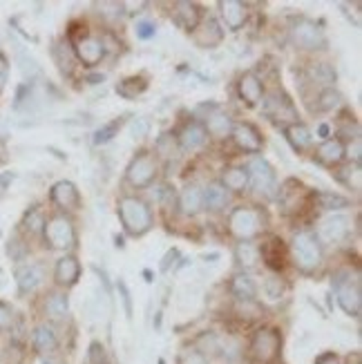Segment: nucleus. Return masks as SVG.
<instances>
[{"instance_id":"1","label":"nucleus","mask_w":362,"mask_h":364,"mask_svg":"<svg viewBox=\"0 0 362 364\" xmlns=\"http://www.w3.org/2000/svg\"><path fill=\"white\" fill-rule=\"evenodd\" d=\"M119 217L125 233L132 237L146 235L153 228V213H150L146 201H141L137 197H123L119 201Z\"/></svg>"},{"instance_id":"2","label":"nucleus","mask_w":362,"mask_h":364,"mask_svg":"<svg viewBox=\"0 0 362 364\" xmlns=\"http://www.w3.org/2000/svg\"><path fill=\"white\" fill-rule=\"evenodd\" d=\"M293 261L302 273H313L322 261V248L313 233H298L291 244Z\"/></svg>"},{"instance_id":"3","label":"nucleus","mask_w":362,"mask_h":364,"mask_svg":"<svg viewBox=\"0 0 362 364\" xmlns=\"http://www.w3.org/2000/svg\"><path fill=\"white\" fill-rule=\"evenodd\" d=\"M229 228L237 239L246 242L262 231V213L255 208H246V206L235 208L229 217Z\"/></svg>"},{"instance_id":"4","label":"nucleus","mask_w":362,"mask_h":364,"mask_svg":"<svg viewBox=\"0 0 362 364\" xmlns=\"http://www.w3.org/2000/svg\"><path fill=\"white\" fill-rule=\"evenodd\" d=\"M335 295H338L340 309L351 317H358L362 311V291L360 279L351 275H338L335 279Z\"/></svg>"},{"instance_id":"5","label":"nucleus","mask_w":362,"mask_h":364,"mask_svg":"<svg viewBox=\"0 0 362 364\" xmlns=\"http://www.w3.org/2000/svg\"><path fill=\"white\" fill-rule=\"evenodd\" d=\"M157 177V161L150 152H139L137 157L130 161L128 170H125V179L132 185V188H146L155 181Z\"/></svg>"},{"instance_id":"6","label":"nucleus","mask_w":362,"mask_h":364,"mask_svg":"<svg viewBox=\"0 0 362 364\" xmlns=\"http://www.w3.org/2000/svg\"><path fill=\"white\" fill-rule=\"evenodd\" d=\"M280 349H282V337L273 328H259L250 340V355L262 364L273 362L280 355Z\"/></svg>"},{"instance_id":"7","label":"nucleus","mask_w":362,"mask_h":364,"mask_svg":"<svg viewBox=\"0 0 362 364\" xmlns=\"http://www.w3.org/2000/svg\"><path fill=\"white\" fill-rule=\"evenodd\" d=\"M45 242L52 248H72L77 244V231H74V224L63 215L52 217L49 222H45Z\"/></svg>"},{"instance_id":"8","label":"nucleus","mask_w":362,"mask_h":364,"mask_svg":"<svg viewBox=\"0 0 362 364\" xmlns=\"http://www.w3.org/2000/svg\"><path fill=\"white\" fill-rule=\"evenodd\" d=\"M291 38H293V43L302 49H322L326 45L324 31L309 18H300V21L293 23Z\"/></svg>"},{"instance_id":"9","label":"nucleus","mask_w":362,"mask_h":364,"mask_svg":"<svg viewBox=\"0 0 362 364\" xmlns=\"http://www.w3.org/2000/svg\"><path fill=\"white\" fill-rule=\"evenodd\" d=\"M248 172V183H253V188L259 194H268L275 188V170L264 157H253L246 166Z\"/></svg>"},{"instance_id":"10","label":"nucleus","mask_w":362,"mask_h":364,"mask_svg":"<svg viewBox=\"0 0 362 364\" xmlns=\"http://www.w3.org/2000/svg\"><path fill=\"white\" fill-rule=\"evenodd\" d=\"M105 56V43L96 36H83L79 40H74V58L86 65V67H94L103 61Z\"/></svg>"},{"instance_id":"11","label":"nucleus","mask_w":362,"mask_h":364,"mask_svg":"<svg viewBox=\"0 0 362 364\" xmlns=\"http://www.w3.org/2000/svg\"><path fill=\"white\" fill-rule=\"evenodd\" d=\"M349 217L344 215H331L326 217L322 224L318 228V242H326V244H333V242H340L344 237L349 235Z\"/></svg>"},{"instance_id":"12","label":"nucleus","mask_w":362,"mask_h":364,"mask_svg":"<svg viewBox=\"0 0 362 364\" xmlns=\"http://www.w3.org/2000/svg\"><path fill=\"white\" fill-rule=\"evenodd\" d=\"M237 94L246 105L255 107L264 96V86H262V81H259V76H255L253 72L242 74L237 81Z\"/></svg>"},{"instance_id":"13","label":"nucleus","mask_w":362,"mask_h":364,"mask_svg":"<svg viewBox=\"0 0 362 364\" xmlns=\"http://www.w3.org/2000/svg\"><path fill=\"white\" fill-rule=\"evenodd\" d=\"M49 197H52V201L63 210H79L81 206V194L77 190V185H74L72 181H58L54 183L52 192H49Z\"/></svg>"},{"instance_id":"14","label":"nucleus","mask_w":362,"mask_h":364,"mask_svg":"<svg viewBox=\"0 0 362 364\" xmlns=\"http://www.w3.org/2000/svg\"><path fill=\"white\" fill-rule=\"evenodd\" d=\"M233 139L237 143V148L244 152H250V155H257L259 150H262L264 141L259 137V132L253 128L250 123H240L233 128Z\"/></svg>"},{"instance_id":"15","label":"nucleus","mask_w":362,"mask_h":364,"mask_svg":"<svg viewBox=\"0 0 362 364\" xmlns=\"http://www.w3.org/2000/svg\"><path fill=\"white\" fill-rule=\"evenodd\" d=\"M220 14H222L224 25L231 31H237L240 27H244V23H246V5L240 3V0H222Z\"/></svg>"},{"instance_id":"16","label":"nucleus","mask_w":362,"mask_h":364,"mask_svg":"<svg viewBox=\"0 0 362 364\" xmlns=\"http://www.w3.org/2000/svg\"><path fill=\"white\" fill-rule=\"evenodd\" d=\"M81 275V264L77 257H61L56 261L54 268V279L58 286H74Z\"/></svg>"},{"instance_id":"17","label":"nucleus","mask_w":362,"mask_h":364,"mask_svg":"<svg viewBox=\"0 0 362 364\" xmlns=\"http://www.w3.org/2000/svg\"><path fill=\"white\" fill-rule=\"evenodd\" d=\"M206 139H208V132H206V128H204V123L190 121L186 128L181 130V134H179V146H181L183 150L192 152V150H197V148L204 146Z\"/></svg>"},{"instance_id":"18","label":"nucleus","mask_w":362,"mask_h":364,"mask_svg":"<svg viewBox=\"0 0 362 364\" xmlns=\"http://www.w3.org/2000/svg\"><path fill=\"white\" fill-rule=\"evenodd\" d=\"M344 155H347V150H344L342 139H326L315 152L318 161H320V164H324V166H338L340 161L344 159Z\"/></svg>"},{"instance_id":"19","label":"nucleus","mask_w":362,"mask_h":364,"mask_svg":"<svg viewBox=\"0 0 362 364\" xmlns=\"http://www.w3.org/2000/svg\"><path fill=\"white\" fill-rule=\"evenodd\" d=\"M266 114L273 118V121H291V118H298L296 114V107H293L291 99L289 96H271L268 99V105H266Z\"/></svg>"},{"instance_id":"20","label":"nucleus","mask_w":362,"mask_h":364,"mask_svg":"<svg viewBox=\"0 0 362 364\" xmlns=\"http://www.w3.org/2000/svg\"><path fill=\"white\" fill-rule=\"evenodd\" d=\"M179 208L183 215H197L204 208V190L199 185H186L179 194Z\"/></svg>"},{"instance_id":"21","label":"nucleus","mask_w":362,"mask_h":364,"mask_svg":"<svg viewBox=\"0 0 362 364\" xmlns=\"http://www.w3.org/2000/svg\"><path fill=\"white\" fill-rule=\"evenodd\" d=\"M222 38H224V31L220 25H217V21H213V18L204 21L201 23V27L195 31V43L199 47H215L222 43Z\"/></svg>"},{"instance_id":"22","label":"nucleus","mask_w":362,"mask_h":364,"mask_svg":"<svg viewBox=\"0 0 362 364\" xmlns=\"http://www.w3.org/2000/svg\"><path fill=\"white\" fill-rule=\"evenodd\" d=\"M174 21L183 29H197L201 21V10L195 3H177L174 5Z\"/></svg>"},{"instance_id":"23","label":"nucleus","mask_w":362,"mask_h":364,"mask_svg":"<svg viewBox=\"0 0 362 364\" xmlns=\"http://www.w3.org/2000/svg\"><path fill=\"white\" fill-rule=\"evenodd\" d=\"M16 282H18L21 293H31L40 282H43V268L36 264L21 266L18 270H16Z\"/></svg>"},{"instance_id":"24","label":"nucleus","mask_w":362,"mask_h":364,"mask_svg":"<svg viewBox=\"0 0 362 364\" xmlns=\"http://www.w3.org/2000/svg\"><path fill=\"white\" fill-rule=\"evenodd\" d=\"M204 206L208 210H215V213L217 210H224L229 206V190H226L220 181L208 183L204 190Z\"/></svg>"},{"instance_id":"25","label":"nucleus","mask_w":362,"mask_h":364,"mask_svg":"<svg viewBox=\"0 0 362 364\" xmlns=\"http://www.w3.org/2000/svg\"><path fill=\"white\" fill-rule=\"evenodd\" d=\"M206 132L208 134H213L215 139H226V137H231L233 134V118L229 114H224V112H215V114H210L208 116V121H206Z\"/></svg>"},{"instance_id":"26","label":"nucleus","mask_w":362,"mask_h":364,"mask_svg":"<svg viewBox=\"0 0 362 364\" xmlns=\"http://www.w3.org/2000/svg\"><path fill=\"white\" fill-rule=\"evenodd\" d=\"M286 139H289V143L293 148H296L298 152L300 150H307L311 146V141H313V134H311V130L307 128L305 123H291V125H286Z\"/></svg>"},{"instance_id":"27","label":"nucleus","mask_w":362,"mask_h":364,"mask_svg":"<svg viewBox=\"0 0 362 364\" xmlns=\"http://www.w3.org/2000/svg\"><path fill=\"white\" fill-rule=\"evenodd\" d=\"M222 185L231 192H244L248 188L246 168H226L224 177H222Z\"/></svg>"},{"instance_id":"28","label":"nucleus","mask_w":362,"mask_h":364,"mask_svg":"<svg viewBox=\"0 0 362 364\" xmlns=\"http://www.w3.org/2000/svg\"><path fill=\"white\" fill-rule=\"evenodd\" d=\"M56 333L52 326L47 324H40L36 326V331H34V349H36L38 353H52L56 349Z\"/></svg>"},{"instance_id":"29","label":"nucleus","mask_w":362,"mask_h":364,"mask_svg":"<svg viewBox=\"0 0 362 364\" xmlns=\"http://www.w3.org/2000/svg\"><path fill=\"white\" fill-rule=\"evenodd\" d=\"M231 291L240 302H253V298H255V284H253V279L246 273H240L233 277Z\"/></svg>"},{"instance_id":"30","label":"nucleus","mask_w":362,"mask_h":364,"mask_svg":"<svg viewBox=\"0 0 362 364\" xmlns=\"http://www.w3.org/2000/svg\"><path fill=\"white\" fill-rule=\"evenodd\" d=\"M146 90H148V81L143 79V76H130V79H123L119 86H116V94L123 99H137Z\"/></svg>"},{"instance_id":"31","label":"nucleus","mask_w":362,"mask_h":364,"mask_svg":"<svg viewBox=\"0 0 362 364\" xmlns=\"http://www.w3.org/2000/svg\"><path fill=\"white\" fill-rule=\"evenodd\" d=\"M259 257L271 268H282V259H284V252H282V242L273 237L271 242H266L262 248H259Z\"/></svg>"},{"instance_id":"32","label":"nucleus","mask_w":362,"mask_h":364,"mask_svg":"<svg viewBox=\"0 0 362 364\" xmlns=\"http://www.w3.org/2000/svg\"><path fill=\"white\" fill-rule=\"evenodd\" d=\"M235 259H237L240 266L253 268L259 261V248L250 242H242L237 244V248H235Z\"/></svg>"},{"instance_id":"33","label":"nucleus","mask_w":362,"mask_h":364,"mask_svg":"<svg viewBox=\"0 0 362 364\" xmlns=\"http://www.w3.org/2000/svg\"><path fill=\"white\" fill-rule=\"evenodd\" d=\"M70 311V304H67V298L63 293H52L45 300V313L52 320H63Z\"/></svg>"},{"instance_id":"34","label":"nucleus","mask_w":362,"mask_h":364,"mask_svg":"<svg viewBox=\"0 0 362 364\" xmlns=\"http://www.w3.org/2000/svg\"><path fill=\"white\" fill-rule=\"evenodd\" d=\"M335 177H338V181H342L347 188L351 190H360V183H362V172H360V166L358 164H347L344 168H340L338 172H335Z\"/></svg>"},{"instance_id":"35","label":"nucleus","mask_w":362,"mask_h":364,"mask_svg":"<svg viewBox=\"0 0 362 364\" xmlns=\"http://www.w3.org/2000/svg\"><path fill=\"white\" fill-rule=\"evenodd\" d=\"M309 74H311V81L320 83V86L331 88L333 83H335V70H333L331 65H326V63H315L309 70Z\"/></svg>"},{"instance_id":"36","label":"nucleus","mask_w":362,"mask_h":364,"mask_svg":"<svg viewBox=\"0 0 362 364\" xmlns=\"http://www.w3.org/2000/svg\"><path fill=\"white\" fill-rule=\"evenodd\" d=\"M52 54H54V61L58 65V70H61L63 74H72V70H74V52H70L65 43H56Z\"/></svg>"},{"instance_id":"37","label":"nucleus","mask_w":362,"mask_h":364,"mask_svg":"<svg viewBox=\"0 0 362 364\" xmlns=\"http://www.w3.org/2000/svg\"><path fill=\"white\" fill-rule=\"evenodd\" d=\"M23 228L29 235H38L45 231V217L38 208H29L23 217Z\"/></svg>"},{"instance_id":"38","label":"nucleus","mask_w":362,"mask_h":364,"mask_svg":"<svg viewBox=\"0 0 362 364\" xmlns=\"http://www.w3.org/2000/svg\"><path fill=\"white\" fill-rule=\"evenodd\" d=\"M121 125H123V118H114V121L101 125V128L94 132V146H103V143L112 141L116 134H119Z\"/></svg>"},{"instance_id":"39","label":"nucleus","mask_w":362,"mask_h":364,"mask_svg":"<svg viewBox=\"0 0 362 364\" xmlns=\"http://www.w3.org/2000/svg\"><path fill=\"white\" fill-rule=\"evenodd\" d=\"M318 201H320V208H324V210L349 208V204H351L347 197H340V194H333V192H320Z\"/></svg>"},{"instance_id":"40","label":"nucleus","mask_w":362,"mask_h":364,"mask_svg":"<svg viewBox=\"0 0 362 364\" xmlns=\"http://www.w3.org/2000/svg\"><path fill=\"white\" fill-rule=\"evenodd\" d=\"M320 103H318V107L322 109V112H329V109H335L340 105V101H342V96H340V92L338 90H333V88H326L322 94H320Z\"/></svg>"},{"instance_id":"41","label":"nucleus","mask_w":362,"mask_h":364,"mask_svg":"<svg viewBox=\"0 0 362 364\" xmlns=\"http://www.w3.org/2000/svg\"><path fill=\"white\" fill-rule=\"evenodd\" d=\"M155 148H157V152H159V155H161V157H166V159L174 157V152H177L174 139L170 137V134H161V137L157 139Z\"/></svg>"},{"instance_id":"42","label":"nucleus","mask_w":362,"mask_h":364,"mask_svg":"<svg viewBox=\"0 0 362 364\" xmlns=\"http://www.w3.org/2000/svg\"><path fill=\"white\" fill-rule=\"evenodd\" d=\"M282 291H284V286L280 282V277H277V275H268L266 282H264V293L268 295V298L277 300L282 295Z\"/></svg>"},{"instance_id":"43","label":"nucleus","mask_w":362,"mask_h":364,"mask_svg":"<svg viewBox=\"0 0 362 364\" xmlns=\"http://www.w3.org/2000/svg\"><path fill=\"white\" fill-rule=\"evenodd\" d=\"M88 358H90V364H107V355H105L103 344L92 342L90 351H88Z\"/></svg>"},{"instance_id":"44","label":"nucleus","mask_w":362,"mask_h":364,"mask_svg":"<svg viewBox=\"0 0 362 364\" xmlns=\"http://www.w3.org/2000/svg\"><path fill=\"white\" fill-rule=\"evenodd\" d=\"M134 31H137V38H141V40H150V38H155L157 27H155V23L141 21V23H137V27H134Z\"/></svg>"},{"instance_id":"45","label":"nucleus","mask_w":362,"mask_h":364,"mask_svg":"<svg viewBox=\"0 0 362 364\" xmlns=\"http://www.w3.org/2000/svg\"><path fill=\"white\" fill-rule=\"evenodd\" d=\"M116 289H119V293H121V300H123V304H125V313H128V317H132V300H130L128 284H125L123 279H119V282H116Z\"/></svg>"},{"instance_id":"46","label":"nucleus","mask_w":362,"mask_h":364,"mask_svg":"<svg viewBox=\"0 0 362 364\" xmlns=\"http://www.w3.org/2000/svg\"><path fill=\"white\" fill-rule=\"evenodd\" d=\"M12 320H14V315H12L10 307L0 304V331H3V328H7V326H12Z\"/></svg>"},{"instance_id":"47","label":"nucleus","mask_w":362,"mask_h":364,"mask_svg":"<svg viewBox=\"0 0 362 364\" xmlns=\"http://www.w3.org/2000/svg\"><path fill=\"white\" fill-rule=\"evenodd\" d=\"M7 76H10V63H7V58L0 54V92H3L7 86Z\"/></svg>"},{"instance_id":"48","label":"nucleus","mask_w":362,"mask_h":364,"mask_svg":"<svg viewBox=\"0 0 362 364\" xmlns=\"http://www.w3.org/2000/svg\"><path fill=\"white\" fill-rule=\"evenodd\" d=\"M181 364H208L206 362V358L201 353H197V351H188L186 355L181 358Z\"/></svg>"},{"instance_id":"49","label":"nucleus","mask_w":362,"mask_h":364,"mask_svg":"<svg viewBox=\"0 0 362 364\" xmlns=\"http://www.w3.org/2000/svg\"><path fill=\"white\" fill-rule=\"evenodd\" d=\"M146 132H148V121L146 118H137L132 123V134L134 137H146Z\"/></svg>"},{"instance_id":"50","label":"nucleus","mask_w":362,"mask_h":364,"mask_svg":"<svg viewBox=\"0 0 362 364\" xmlns=\"http://www.w3.org/2000/svg\"><path fill=\"white\" fill-rule=\"evenodd\" d=\"M179 257V250L177 248H172V250H168V255L164 257V261H161V270H168L170 268V264H174V259Z\"/></svg>"},{"instance_id":"51","label":"nucleus","mask_w":362,"mask_h":364,"mask_svg":"<svg viewBox=\"0 0 362 364\" xmlns=\"http://www.w3.org/2000/svg\"><path fill=\"white\" fill-rule=\"evenodd\" d=\"M315 364H340V360H338V355H333V353H324V355H320Z\"/></svg>"},{"instance_id":"52","label":"nucleus","mask_w":362,"mask_h":364,"mask_svg":"<svg viewBox=\"0 0 362 364\" xmlns=\"http://www.w3.org/2000/svg\"><path fill=\"white\" fill-rule=\"evenodd\" d=\"M318 134H320V137H326V134H329V128H326V125H320Z\"/></svg>"},{"instance_id":"53","label":"nucleus","mask_w":362,"mask_h":364,"mask_svg":"<svg viewBox=\"0 0 362 364\" xmlns=\"http://www.w3.org/2000/svg\"><path fill=\"white\" fill-rule=\"evenodd\" d=\"M45 364H56V362H52V360H45Z\"/></svg>"}]
</instances>
